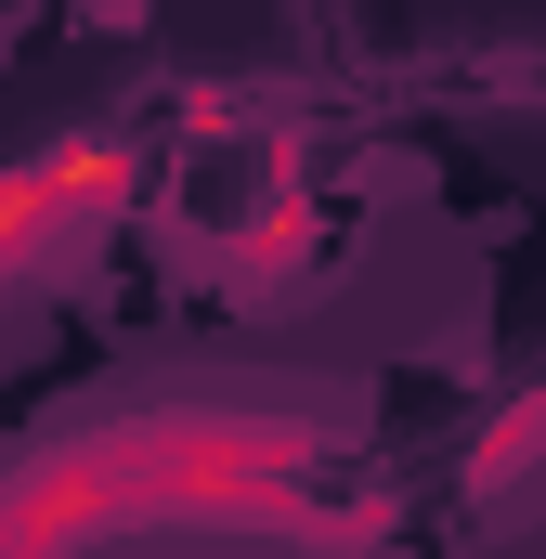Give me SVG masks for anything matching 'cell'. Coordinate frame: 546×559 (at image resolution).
<instances>
[{
    "mask_svg": "<svg viewBox=\"0 0 546 559\" xmlns=\"http://www.w3.org/2000/svg\"><path fill=\"white\" fill-rule=\"evenodd\" d=\"M325 468L339 429L299 404H235V391L105 404L0 468V559H105L118 534H273L299 559H365L391 508H339Z\"/></svg>",
    "mask_w": 546,
    "mask_h": 559,
    "instance_id": "cell-1",
    "label": "cell"
},
{
    "mask_svg": "<svg viewBox=\"0 0 546 559\" xmlns=\"http://www.w3.org/2000/svg\"><path fill=\"white\" fill-rule=\"evenodd\" d=\"M131 182H143V156L131 143H39V156H13L0 169V286H26V274H66L118 209H131Z\"/></svg>",
    "mask_w": 546,
    "mask_h": 559,
    "instance_id": "cell-2",
    "label": "cell"
},
{
    "mask_svg": "<svg viewBox=\"0 0 546 559\" xmlns=\"http://www.w3.org/2000/svg\"><path fill=\"white\" fill-rule=\"evenodd\" d=\"M534 468H546V378H534V391H508L495 417L468 429V455H455V481H468V495L495 508V495H521Z\"/></svg>",
    "mask_w": 546,
    "mask_h": 559,
    "instance_id": "cell-3",
    "label": "cell"
}]
</instances>
